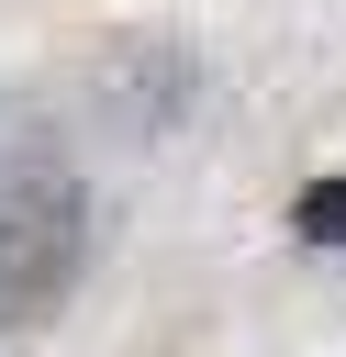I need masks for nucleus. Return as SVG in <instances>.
<instances>
[{
	"mask_svg": "<svg viewBox=\"0 0 346 357\" xmlns=\"http://www.w3.org/2000/svg\"><path fill=\"white\" fill-rule=\"evenodd\" d=\"M290 223H301V245H346V178H313Z\"/></svg>",
	"mask_w": 346,
	"mask_h": 357,
	"instance_id": "nucleus-1",
	"label": "nucleus"
},
{
	"mask_svg": "<svg viewBox=\"0 0 346 357\" xmlns=\"http://www.w3.org/2000/svg\"><path fill=\"white\" fill-rule=\"evenodd\" d=\"M0 257H11V234H0Z\"/></svg>",
	"mask_w": 346,
	"mask_h": 357,
	"instance_id": "nucleus-2",
	"label": "nucleus"
}]
</instances>
